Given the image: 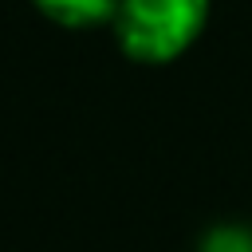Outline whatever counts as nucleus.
<instances>
[{
  "label": "nucleus",
  "instance_id": "obj_2",
  "mask_svg": "<svg viewBox=\"0 0 252 252\" xmlns=\"http://www.w3.org/2000/svg\"><path fill=\"white\" fill-rule=\"evenodd\" d=\"M47 20L63 24V28H91L114 16L118 0H32Z\"/></svg>",
  "mask_w": 252,
  "mask_h": 252
},
{
  "label": "nucleus",
  "instance_id": "obj_1",
  "mask_svg": "<svg viewBox=\"0 0 252 252\" xmlns=\"http://www.w3.org/2000/svg\"><path fill=\"white\" fill-rule=\"evenodd\" d=\"M209 20V0H118L110 32L134 63H173Z\"/></svg>",
  "mask_w": 252,
  "mask_h": 252
},
{
  "label": "nucleus",
  "instance_id": "obj_3",
  "mask_svg": "<svg viewBox=\"0 0 252 252\" xmlns=\"http://www.w3.org/2000/svg\"><path fill=\"white\" fill-rule=\"evenodd\" d=\"M205 252H252V240L236 228H220L205 240Z\"/></svg>",
  "mask_w": 252,
  "mask_h": 252
}]
</instances>
